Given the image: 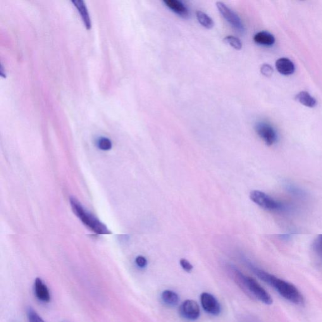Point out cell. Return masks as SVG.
<instances>
[{"label": "cell", "mask_w": 322, "mask_h": 322, "mask_svg": "<svg viewBox=\"0 0 322 322\" xmlns=\"http://www.w3.org/2000/svg\"><path fill=\"white\" fill-rule=\"evenodd\" d=\"M250 268L253 272L256 274V276L273 287L281 297L285 298L287 301L297 305L304 304V296L292 283L276 277L273 274L262 270V269L257 268L254 266H250Z\"/></svg>", "instance_id": "cell-1"}, {"label": "cell", "mask_w": 322, "mask_h": 322, "mask_svg": "<svg viewBox=\"0 0 322 322\" xmlns=\"http://www.w3.org/2000/svg\"><path fill=\"white\" fill-rule=\"evenodd\" d=\"M70 204L74 213L93 232L99 235L110 234L111 232L107 227V226L101 222L96 217L85 211L80 203L75 198H71Z\"/></svg>", "instance_id": "cell-2"}, {"label": "cell", "mask_w": 322, "mask_h": 322, "mask_svg": "<svg viewBox=\"0 0 322 322\" xmlns=\"http://www.w3.org/2000/svg\"><path fill=\"white\" fill-rule=\"evenodd\" d=\"M245 294L250 298H256L266 305L273 304L269 293L254 279L245 276Z\"/></svg>", "instance_id": "cell-3"}, {"label": "cell", "mask_w": 322, "mask_h": 322, "mask_svg": "<svg viewBox=\"0 0 322 322\" xmlns=\"http://www.w3.org/2000/svg\"><path fill=\"white\" fill-rule=\"evenodd\" d=\"M250 199L255 204L267 211H277L283 208L281 203L261 191H252L250 193Z\"/></svg>", "instance_id": "cell-4"}, {"label": "cell", "mask_w": 322, "mask_h": 322, "mask_svg": "<svg viewBox=\"0 0 322 322\" xmlns=\"http://www.w3.org/2000/svg\"><path fill=\"white\" fill-rule=\"evenodd\" d=\"M216 5L218 8L219 12L222 15L223 17L225 19L228 23L238 32L242 33L244 32V25L242 20L234 11L228 8L225 4L222 2H216Z\"/></svg>", "instance_id": "cell-5"}, {"label": "cell", "mask_w": 322, "mask_h": 322, "mask_svg": "<svg viewBox=\"0 0 322 322\" xmlns=\"http://www.w3.org/2000/svg\"><path fill=\"white\" fill-rule=\"evenodd\" d=\"M257 135L261 138L266 145H273L278 139L277 133L273 126L265 122L257 123L255 126Z\"/></svg>", "instance_id": "cell-6"}, {"label": "cell", "mask_w": 322, "mask_h": 322, "mask_svg": "<svg viewBox=\"0 0 322 322\" xmlns=\"http://www.w3.org/2000/svg\"><path fill=\"white\" fill-rule=\"evenodd\" d=\"M180 314L184 318L190 321H196L199 318L200 310L199 304L194 300H187L181 304Z\"/></svg>", "instance_id": "cell-7"}, {"label": "cell", "mask_w": 322, "mask_h": 322, "mask_svg": "<svg viewBox=\"0 0 322 322\" xmlns=\"http://www.w3.org/2000/svg\"><path fill=\"white\" fill-rule=\"evenodd\" d=\"M203 309L213 316H218L221 312L220 305L213 295L208 293H203L200 297Z\"/></svg>", "instance_id": "cell-8"}, {"label": "cell", "mask_w": 322, "mask_h": 322, "mask_svg": "<svg viewBox=\"0 0 322 322\" xmlns=\"http://www.w3.org/2000/svg\"><path fill=\"white\" fill-rule=\"evenodd\" d=\"M35 294L38 300L44 303H49L51 300V295H50L48 288L45 284L43 282L41 279L37 278L34 283Z\"/></svg>", "instance_id": "cell-9"}, {"label": "cell", "mask_w": 322, "mask_h": 322, "mask_svg": "<svg viewBox=\"0 0 322 322\" xmlns=\"http://www.w3.org/2000/svg\"><path fill=\"white\" fill-rule=\"evenodd\" d=\"M163 3L168 6L169 9L174 11L181 17L187 18L189 16V10L185 4L178 0H164Z\"/></svg>", "instance_id": "cell-10"}, {"label": "cell", "mask_w": 322, "mask_h": 322, "mask_svg": "<svg viewBox=\"0 0 322 322\" xmlns=\"http://www.w3.org/2000/svg\"><path fill=\"white\" fill-rule=\"evenodd\" d=\"M72 3L78 9L79 13L82 16L85 27L87 30H90L92 28V21H91L89 13H88L85 1L83 0H73Z\"/></svg>", "instance_id": "cell-11"}, {"label": "cell", "mask_w": 322, "mask_h": 322, "mask_svg": "<svg viewBox=\"0 0 322 322\" xmlns=\"http://www.w3.org/2000/svg\"><path fill=\"white\" fill-rule=\"evenodd\" d=\"M277 70L284 75H292L295 70L294 64L287 58L279 59L276 63Z\"/></svg>", "instance_id": "cell-12"}, {"label": "cell", "mask_w": 322, "mask_h": 322, "mask_svg": "<svg viewBox=\"0 0 322 322\" xmlns=\"http://www.w3.org/2000/svg\"><path fill=\"white\" fill-rule=\"evenodd\" d=\"M254 42L257 44L271 46L275 42V38L268 32H259L254 36Z\"/></svg>", "instance_id": "cell-13"}, {"label": "cell", "mask_w": 322, "mask_h": 322, "mask_svg": "<svg viewBox=\"0 0 322 322\" xmlns=\"http://www.w3.org/2000/svg\"><path fill=\"white\" fill-rule=\"evenodd\" d=\"M161 298L164 304L169 306H175L180 301L177 293L171 290H165L162 293Z\"/></svg>", "instance_id": "cell-14"}, {"label": "cell", "mask_w": 322, "mask_h": 322, "mask_svg": "<svg viewBox=\"0 0 322 322\" xmlns=\"http://www.w3.org/2000/svg\"><path fill=\"white\" fill-rule=\"evenodd\" d=\"M297 100L305 106L309 107H314L317 105L316 100L312 97L309 93L302 92L297 95Z\"/></svg>", "instance_id": "cell-15"}, {"label": "cell", "mask_w": 322, "mask_h": 322, "mask_svg": "<svg viewBox=\"0 0 322 322\" xmlns=\"http://www.w3.org/2000/svg\"><path fill=\"white\" fill-rule=\"evenodd\" d=\"M196 16L198 21L203 27L207 29H211L214 27V21L207 14L199 10L196 11Z\"/></svg>", "instance_id": "cell-16"}, {"label": "cell", "mask_w": 322, "mask_h": 322, "mask_svg": "<svg viewBox=\"0 0 322 322\" xmlns=\"http://www.w3.org/2000/svg\"><path fill=\"white\" fill-rule=\"evenodd\" d=\"M314 254L322 264V234H320L314 240L312 244Z\"/></svg>", "instance_id": "cell-17"}, {"label": "cell", "mask_w": 322, "mask_h": 322, "mask_svg": "<svg viewBox=\"0 0 322 322\" xmlns=\"http://www.w3.org/2000/svg\"><path fill=\"white\" fill-rule=\"evenodd\" d=\"M224 42H226L236 50L239 51L242 47V44L240 40L237 37L233 36H227L223 39Z\"/></svg>", "instance_id": "cell-18"}, {"label": "cell", "mask_w": 322, "mask_h": 322, "mask_svg": "<svg viewBox=\"0 0 322 322\" xmlns=\"http://www.w3.org/2000/svg\"><path fill=\"white\" fill-rule=\"evenodd\" d=\"M27 316L29 322H45L32 308L28 309Z\"/></svg>", "instance_id": "cell-19"}, {"label": "cell", "mask_w": 322, "mask_h": 322, "mask_svg": "<svg viewBox=\"0 0 322 322\" xmlns=\"http://www.w3.org/2000/svg\"><path fill=\"white\" fill-rule=\"evenodd\" d=\"M99 147L100 149L104 150V151H108L111 149L112 147L111 140L108 138H101L99 140Z\"/></svg>", "instance_id": "cell-20"}, {"label": "cell", "mask_w": 322, "mask_h": 322, "mask_svg": "<svg viewBox=\"0 0 322 322\" xmlns=\"http://www.w3.org/2000/svg\"><path fill=\"white\" fill-rule=\"evenodd\" d=\"M180 263L184 270L188 272V273H190V272L193 270V266L189 261H187V259H181Z\"/></svg>", "instance_id": "cell-21"}, {"label": "cell", "mask_w": 322, "mask_h": 322, "mask_svg": "<svg viewBox=\"0 0 322 322\" xmlns=\"http://www.w3.org/2000/svg\"><path fill=\"white\" fill-rule=\"evenodd\" d=\"M261 73L266 76H271L273 72V68H272L270 66L268 65V64H264V65L261 67Z\"/></svg>", "instance_id": "cell-22"}, {"label": "cell", "mask_w": 322, "mask_h": 322, "mask_svg": "<svg viewBox=\"0 0 322 322\" xmlns=\"http://www.w3.org/2000/svg\"><path fill=\"white\" fill-rule=\"evenodd\" d=\"M136 264L140 268H144L147 266V261L144 256H139L135 259Z\"/></svg>", "instance_id": "cell-23"}]
</instances>
